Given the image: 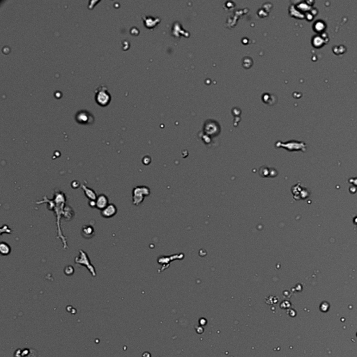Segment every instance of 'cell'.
Segmentation results:
<instances>
[{
  "label": "cell",
  "instance_id": "obj_1",
  "mask_svg": "<svg viewBox=\"0 0 357 357\" xmlns=\"http://www.w3.org/2000/svg\"><path fill=\"white\" fill-rule=\"evenodd\" d=\"M95 100L101 106H106L110 102L111 96L108 88L105 86H100L95 92Z\"/></svg>",
  "mask_w": 357,
  "mask_h": 357
},
{
  "label": "cell",
  "instance_id": "obj_2",
  "mask_svg": "<svg viewBox=\"0 0 357 357\" xmlns=\"http://www.w3.org/2000/svg\"><path fill=\"white\" fill-rule=\"evenodd\" d=\"M75 263L79 264V265H82V266H86V267H87V269H89V271L91 272V273L92 274V276H94V277H95V276H96V271H95L94 267H93L92 264L90 263V260H89V258L88 257V255H86V253H85V252L82 251V250H80V251L79 257H77L75 258Z\"/></svg>",
  "mask_w": 357,
  "mask_h": 357
},
{
  "label": "cell",
  "instance_id": "obj_3",
  "mask_svg": "<svg viewBox=\"0 0 357 357\" xmlns=\"http://www.w3.org/2000/svg\"><path fill=\"white\" fill-rule=\"evenodd\" d=\"M75 118L78 122H79L80 123H84V124L92 123L93 121H94V118H93V116L91 115V113L85 110L78 112L77 115H76Z\"/></svg>",
  "mask_w": 357,
  "mask_h": 357
},
{
  "label": "cell",
  "instance_id": "obj_4",
  "mask_svg": "<svg viewBox=\"0 0 357 357\" xmlns=\"http://www.w3.org/2000/svg\"><path fill=\"white\" fill-rule=\"evenodd\" d=\"M143 195H146V188L138 186L133 189V198L134 205H139L143 200Z\"/></svg>",
  "mask_w": 357,
  "mask_h": 357
},
{
  "label": "cell",
  "instance_id": "obj_5",
  "mask_svg": "<svg viewBox=\"0 0 357 357\" xmlns=\"http://www.w3.org/2000/svg\"><path fill=\"white\" fill-rule=\"evenodd\" d=\"M117 213V208L113 204H109L103 210L101 211V215L103 217L110 218L113 217Z\"/></svg>",
  "mask_w": 357,
  "mask_h": 357
},
{
  "label": "cell",
  "instance_id": "obj_6",
  "mask_svg": "<svg viewBox=\"0 0 357 357\" xmlns=\"http://www.w3.org/2000/svg\"><path fill=\"white\" fill-rule=\"evenodd\" d=\"M108 205V198L106 195L102 194L97 197V199L96 200V207L97 209L102 211Z\"/></svg>",
  "mask_w": 357,
  "mask_h": 357
},
{
  "label": "cell",
  "instance_id": "obj_7",
  "mask_svg": "<svg viewBox=\"0 0 357 357\" xmlns=\"http://www.w3.org/2000/svg\"><path fill=\"white\" fill-rule=\"evenodd\" d=\"M81 186H82V188L84 190V193H85V195L88 197V199H89L90 201H96V200L97 199L96 193H95L93 190L89 188L86 187V186L82 185Z\"/></svg>",
  "mask_w": 357,
  "mask_h": 357
},
{
  "label": "cell",
  "instance_id": "obj_8",
  "mask_svg": "<svg viewBox=\"0 0 357 357\" xmlns=\"http://www.w3.org/2000/svg\"><path fill=\"white\" fill-rule=\"evenodd\" d=\"M94 234V229L91 226L85 225L82 228V235L85 238H91Z\"/></svg>",
  "mask_w": 357,
  "mask_h": 357
},
{
  "label": "cell",
  "instance_id": "obj_9",
  "mask_svg": "<svg viewBox=\"0 0 357 357\" xmlns=\"http://www.w3.org/2000/svg\"><path fill=\"white\" fill-rule=\"evenodd\" d=\"M11 247L7 244V243L1 242L0 244V251H1V255H7L11 253Z\"/></svg>",
  "mask_w": 357,
  "mask_h": 357
},
{
  "label": "cell",
  "instance_id": "obj_10",
  "mask_svg": "<svg viewBox=\"0 0 357 357\" xmlns=\"http://www.w3.org/2000/svg\"><path fill=\"white\" fill-rule=\"evenodd\" d=\"M64 273L66 275H68V276L72 275V274L74 273L73 267H72L71 266H68V267H66V269L64 270Z\"/></svg>",
  "mask_w": 357,
  "mask_h": 357
}]
</instances>
